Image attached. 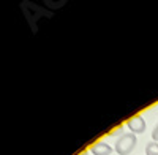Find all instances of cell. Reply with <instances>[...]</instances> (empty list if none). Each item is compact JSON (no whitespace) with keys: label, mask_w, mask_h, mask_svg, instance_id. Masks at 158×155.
I'll return each instance as SVG.
<instances>
[{"label":"cell","mask_w":158,"mask_h":155,"mask_svg":"<svg viewBox=\"0 0 158 155\" xmlns=\"http://www.w3.org/2000/svg\"><path fill=\"white\" fill-rule=\"evenodd\" d=\"M136 143H138V139H136V135L135 133H123L120 138H118L115 141V152L118 155H128L133 152V149L136 147Z\"/></svg>","instance_id":"1"},{"label":"cell","mask_w":158,"mask_h":155,"mask_svg":"<svg viewBox=\"0 0 158 155\" xmlns=\"http://www.w3.org/2000/svg\"><path fill=\"white\" fill-rule=\"evenodd\" d=\"M127 127L131 130V133H142L146 130V120L141 115H136V117L127 120Z\"/></svg>","instance_id":"2"},{"label":"cell","mask_w":158,"mask_h":155,"mask_svg":"<svg viewBox=\"0 0 158 155\" xmlns=\"http://www.w3.org/2000/svg\"><path fill=\"white\" fill-rule=\"evenodd\" d=\"M90 152L95 153V155H111L112 147L106 143H103V141H100V143H97V144H94L90 147Z\"/></svg>","instance_id":"3"},{"label":"cell","mask_w":158,"mask_h":155,"mask_svg":"<svg viewBox=\"0 0 158 155\" xmlns=\"http://www.w3.org/2000/svg\"><path fill=\"white\" fill-rule=\"evenodd\" d=\"M146 155H158V143H149L146 147Z\"/></svg>","instance_id":"4"},{"label":"cell","mask_w":158,"mask_h":155,"mask_svg":"<svg viewBox=\"0 0 158 155\" xmlns=\"http://www.w3.org/2000/svg\"><path fill=\"white\" fill-rule=\"evenodd\" d=\"M152 138H153V143H158V124L155 125L153 132H152Z\"/></svg>","instance_id":"5"},{"label":"cell","mask_w":158,"mask_h":155,"mask_svg":"<svg viewBox=\"0 0 158 155\" xmlns=\"http://www.w3.org/2000/svg\"><path fill=\"white\" fill-rule=\"evenodd\" d=\"M79 155H89V153L87 152H82V153H79Z\"/></svg>","instance_id":"6"}]
</instances>
